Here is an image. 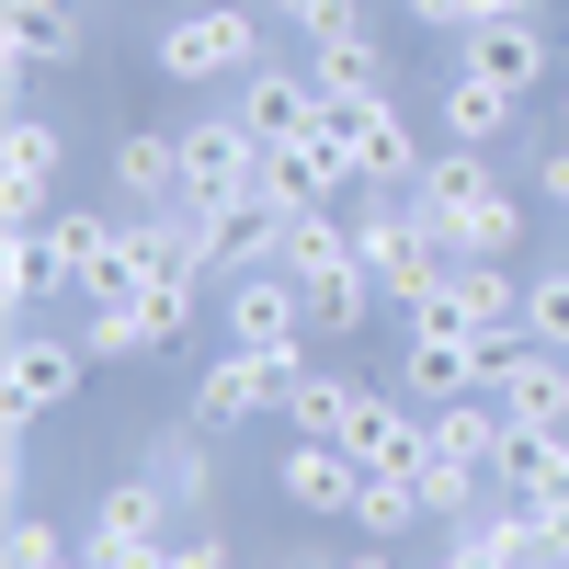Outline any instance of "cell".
I'll list each match as a JSON object with an SVG mask.
<instances>
[{"instance_id": "cell-1", "label": "cell", "mask_w": 569, "mask_h": 569, "mask_svg": "<svg viewBox=\"0 0 569 569\" xmlns=\"http://www.w3.org/2000/svg\"><path fill=\"white\" fill-rule=\"evenodd\" d=\"M319 137L353 160V182H388V194H410L421 182V137H410V114H399V91H319Z\"/></svg>"}, {"instance_id": "cell-2", "label": "cell", "mask_w": 569, "mask_h": 569, "mask_svg": "<svg viewBox=\"0 0 569 569\" xmlns=\"http://www.w3.org/2000/svg\"><path fill=\"white\" fill-rule=\"evenodd\" d=\"M353 262L376 273V297H388V308H421V297H433V273H445L433 228H421L410 194H388V182H365V194H353Z\"/></svg>"}, {"instance_id": "cell-3", "label": "cell", "mask_w": 569, "mask_h": 569, "mask_svg": "<svg viewBox=\"0 0 569 569\" xmlns=\"http://www.w3.org/2000/svg\"><path fill=\"white\" fill-rule=\"evenodd\" d=\"M262 69V0H194L160 23V80L206 91V80H251Z\"/></svg>"}, {"instance_id": "cell-4", "label": "cell", "mask_w": 569, "mask_h": 569, "mask_svg": "<svg viewBox=\"0 0 569 569\" xmlns=\"http://www.w3.org/2000/svg\"><path fill=\"white\" fill-rule=\"evenodd\" d=\"M297 376H308V353H240V342H228V353L194 376V421H206V433H251L262 410H284Z\"/></svg>"}, {"instance_id": "cell-5", "label": "cell", "mask_w": 569, "mask_h": 569, "mask_svg": "<svg viewBox=\"0 0 569 569\" xmlns=\"http://www.w3.org/2000/svg\"><path fill=\"white\" fill-rule=\"evenodd\" d=\"M479 353H490V399H501L512 421L569 433V353H558V342H536V330H501V342H479Z\"/></svg>"}, {"instance_id": "cell-6", "label": "cell", "mask_w": 569, "mask_h": 569, "mask_svg": "<svg viewBox=\"0 0 569 569\" xmlns=\"http://www.w3.org/2000/svg\"><path fill=\"white\" fill-rule=\"evenodd\" d=\"M217 319H228V342H240V353H308V297H297V273H273V262L228 273Z\"/></svg>"}, {"instance_id": "cell-7", "label": "cell", "mask_w": 569, "mask_h": 569, "mask_svg": "<svg viewBox=\"0 0 569 569\" xmlns=\"http://www.w3.org/2000/svg\"><path fill=\"white\" fill-rule=\"evenodd\" d=\"M410 319H445V330H467V342H501V330H525V284H512L501 262H445L433 297H421Z\"/></svg>"}, {"instance_id": "cell-8", "label": "cell", "mask_w": 569, "mask_h": 569, "mask_svg": "<svg viewBox=\"0 0 569 569\" xmlns=\"http://www.w3.org/2000/svg\"><path fill=\"white\" fill-rule=\"evenodd\" d=\"M501 194V171H490V149H433L421 160V182H410V217L433 228V251L456 262V240H467V217H479Z\"/></svg>"}, {"instance_id": "cell-9", "label": "cell", "mask_w": 569, "mask_h": 569, "mask_svg": "<svg viewBox=\"0 0 569 569\" xmlns=\"http://www.w3.org/2000/svg\"><path fill=\"white\" fill-rule=\"evenodd\" d=\"M399 388H410L421 410H456V399L490 388V353L467 342V330H445V319H410V342H399Z\"/></svg>"}, {"instance_id": "cell-10", "label": "cell", "mask_w": 569, "mask_h": 569, "mask_svg": "<svg viewBox=\"0 0 569 569\" xmlns=\"http://www.w3.org/2000/svg\"><path fill=\"white\" fill-rule=\"evenodd\" d=\"M251 182H262V137H251V114H194V126H182V206L251 194Z\"/></svg>"}, {"instance_id": "cell-11", "label": "cell", "mask_w": 569, "mask_h": 569, "mask_svg": "<svg viewBox=\"0 0 569 569\" xmlns=\"http://www.w3.org/2000/svg\"><path fill=\"white\" fill-rule=\"evenodd\" d=\"M80 365H91V342H69V330H12V376H0V388H12V421H46V410H69L80 399Z\"/></svg>"}, {"instance_id": "cell-12", "label": "cell", "mask_w": 569, "mask_h": 569, "mask_svg": "<svg viewBox=\"0 0 569 569\" xmlns=\"http://www.w3.org/2000/svg\"><path fill=\"white\" fill-rule=\"evenodd\" d=\"M456 69H479V80H501V91H547V80H558V46H547L536 12H501V23H479V34H456Z\"/></svg>"}, {"instance_id": "cell-13", "label": "cell", "mask_w": 569, "mask_h": 569, "mask_svg": "<svg viewBox=\"0 0 569 569\" xmlns=\"http://www.w3.org/2000/svg\"><path fill=\"white\" fill-rule=\"evenodd\" d=\"M273 490L297 501V512H319V525H353V490H365V467H353L342 445H308V433H284V456H273Z\"/></svg>"}, {"instance_id": "cell-14", "label": "cell", "mask_w": 569, "mask_h": 569, "mask_svg": "<svg viewBox=\"0 0 569 569\" xmlns=\"http://www.w3.org/2000/svg\"><path fill=\"white\" fill-rule=\"evenodd\" d=\"M58 171H69V137L46 126L34 103H12V137H0V194H12V217L58 206Z\"/></svg>"}, {"instance_id": "cell-15", "label": "cell", "mask_w": 569, "mask_h": 569, "mask_svg": "<svg viewBox=\"0 0 569 569\" xmlns=\"http://www.w3.org/2000/svg\"><path fill=\"white\" fill-rule=\"evenodd\" d=\"M353 467H376V479H410L421 456H433V421H421V399H365L353 433H342Z\"/></svg>"}, {"instance_id": "cell-16", "label": "cell", "mask_w": 569, "mask_h": 569, "mask_svg": "<svg viewBox=\"0 0 569 569\" xmlns=\"http://www.w3.org/2000/svg\"><path fill=\"white\" fill-rule=\"evenodd\" d=\"M512 114H525V91H501V80H479V69H456V80L433 91L445 149H501V137H512Z\"/></svg>"}, {"instance_id": "cell-17", "label": "cell", "mask_w": 569, "mask_h": 569, "mask_svg": "<svg viewBox=\"0 0 569 569\" xmlns=\"http://www.w3.org/2000/svg\"><path fill=\"white\" fill-rule=\"evenodd\" d=\"M240 91H251L240 114H251L262 149H297V137H319V80H308V69H251Z\"/></svg>"}, {"instance_id": "cell-18", "label": "cell", "mask_w": 569, "mask_h": 569, "mask_svg": "<svg viewBox=\"0 0 569 569\" xmlns=\"http://www.w3.org/2000/svg\"><path fill=\"white\" fill-rule=\"evenodd\" d=\"M501 501L558 512V501H569V433H536V421H512V445H501Z\"/></svg>"}, {"instance_id": "cell-19", "label": "cell", "mask_w": 569, "mask_h": 569, "mask_svg": "<svg viewBox=\"0 0 569 569\" xmlns=\"http://www.w3.org/2000/svg\"><path fill=\"white\" fill-rule=\"evenodd\" d=\"M297 297H308V330H330V342H353L365 330V308H376V273L342 251V262H319V273H297Z\"/></svg>"}, {"instance_id": "cell-20", "label": "cell", "mask_w": 569, "mask_h": 569, "mask_svg": "<svg viewBox=\"0 0 569 569\" xmlns=\"http://www.w3.org/2000/svg\"><path fill=\"white\" fill-rule=\"evenodd\" d=\"M353 410H365V388H353V376L308 365L297 388H284V433H308V445H342V433H353Z\"/></svg>"}, {"instance_id": "cell-21", "label": "cell", "mask_w": 569, "mask_h": 569, "mask_svg": "<svg viewBox=\"0 0 569 569\" xmlns=\"http://www.w3.org/2000/svg\"><path fill=\"white\" fill-rule=\"evenodd\" d=\"M114 182H126L137 206H182V137L126 126V137H114Z\"/></svg>"}, {"instance_id": "cell-22", "label": "cell", "mask_w": 569, "mask_h": 569, "mask_svg": "<svg viewBox=\"0 0 569 569\" xmlns=\"http://www.w3.org/2000/svg\"><path fill=\"white\" fill-rule=\"evenodd\" d=\"M308 80H319V91H399V58L353 23V34H319V46H308Z\"/></svg>"}, {"instance_id": "cell-23", "label": "cell", "mask_w": 569, "mask_h": 569, "mask_svg": "<svg viewBox=\"0 0 569 569\" xmlns=\"http://www.w3.org/2000/svg\"><path fill=\"white\" fill-rule=\"evenodd\" d=\"M421 525H433L421 479H376V467H365V490H353V536H365V547H410Z\"/></svg>"}, {"instance_id": "cell-24", "label": "cell", "mask_w": 569, "mask_h": 569, "mask_svg": "<svg viewBox=\"0 0 569 569\" xmlns=\"http://www.w3.org/2000/svg\"><path fill=\"white\" fill-rule=\"evenodd\" d=\"M58 251H46V217H12V251H0V297H12V319H34L46 297H58Z\"/></svg>"}, {"instance_id": "cell-25", "label": "cell", "mask_w": 569, "mask_h": 569, "mask_svg": "<svg viewBox=\"0 0 569 569\" xmlns=\"http://www.w3.org/2000/svg\"><path fill=\"white\" fill-rule=\"evenodd\" d=\"M433 445L445 456H467V467H490V479H501V445H512V410L479 388V399H456V410H433Z\"/></svg>"}, {"instance_id": "cell-26", "label": "cell", "mask_w": 569, "mask_h": 569, "mask_svg": "<svg viewBox=\"0 0 569 569\" xmlns=\"http://www.w3.org/2000/svg\"><path fill=\"white\" fill-rule=\"evenodd\" d=\"M46 69H80V12H12V91H34Z\"/></svg>"}, {"instance_id": "cell-27", "label": "cell", "mask_w": 569, "mask_h": 569, "mask_svg": "<svg viewBox=\"0 0 569 569\" xmlns=\"http://www.w3.org/2000/svg\"><path fill=\"white\" fill-rule=\"evenodd\" d=\"M206 445H217L206 421H182V433H160V445H149V479H160V490H171L182 512H206V490H217V467H206Z\"/></svg>"}, {"instance_id": "cell-28", "label": "cell", "mask_w": 569, "mask_h": 569, "mask_svg": "<svg viewBox=\"0 0 569 569\" xmlns=\"http://www.w3.org/2000/svg\"><path fill=\"white\" fill-rule=\"evenodd\" d=\"M80 342H91V353H160L137 297H80Z\"/></svg>"}, {"instance_id": "cell-29", "label": "cell", "mask_w": 569, "mask_h": 569, "mask_svg": "<svg viewBox=\"0 0 569 569\" xmlns=\"http://www.w3.org/2000/svg\"><path fill=\"white\" fill-rule=\"evenodd\" d=\"M501 12H536V0H410L421 34H479V23H501Z\"/></svg>"}, {"instance_id": "cell-30", "label": "cell", "mask_w": 569, "mask_h": 569, "mask_svg": "<svg viewBox=\"0 0 569 569\" xmlns=\"http://www.w3.org/2000/svg\"><path fill=\"white\" fill-rule=\"evenodd\" d=\"M525 330L569 353V262H558V273H525Z\"/></svg>"}, {"instance_id": "cell-31", "label": "cell", "mask_w": 569, "mask_h": 569, "mask_svg": "<svg viewBox=\"0 0 569 569\" xmlns=\"http://www.w3.org/2000/svg\"><path fill=\"white\" fill-rule=\"evenodd\" d=\"M137 308H149V342H182V330H194V273H160V284H137Z\"/></svg>"}, {"instance_id": "cell-32", "label": "cell", "mask_w": 569, "mask_h": 569, "mask_svg": "<svg viewBox=\"0 0 569 569\" xmlns=\"http://www.w3.org/2000/svg\"><path fill=\"white\" fill-rule=\"evenodd\" d=\"M12 569H80V547L46 525V512H12Z\"/></svg>"}, {"instance_id": "cell-33", "label": "cell", "mask_w": 569, "mask_h": 569, "mask_svg": "<svg viewBox=\"0 0 569 569\" xmlns=\"http://www.w3.org/2000/svg\"><path fill=\"white\" fill-rule=\"evenodd\" d=\"M262 12H273V23H297V34L319 46V34H353V23H365V0H262Z\"/></svg>"}, {"instance_id": "cell-34", "label": "cell", "mask_w": 569, "mask_h": 569, "mask_svg": "<svg viewBox=\"0 0 569 569\" xmlns=\"http://www.w3.org/2000/svg\"><path fill=\"white\" fill-rule=\"evenodd\" d=\"M171 569H228V536H206V525L171 536Z\"/></svg>"}, {"instance_id": "cell-35", "label": "cell", "mask_w": 569, "mask_h": 569, "mask_svg": "<svg viewBox=\"0 0 569 569\" xmlns=\"http://www.w3.org/2000/svg\"><path fill=\"white\" fill-rule=\"evenodd\" d=\"M536 206H547V217H569V149H547V160H536Z\"/></svg>"}, {"instance_id": "cell-36", "label": "cell", "mask_w": 569, "mask_h": 569, "mask_svg": "<svg viewBox=\"0 0 569 569\" xmlns=\"http://www.w3.org/2000/svg\"><path fill=\"white\" fill-rule=\"evenodd\" d=\"M421 569H501V558H479V547H456V536H445V547L421 558Z\"/></svg>"}, {"instance_id": "cell-37", "label": "cell", "mask_w": 569, "mask_h": 569, "mask_svg": "<svg viewBox=\"0 0 569 569\" xmlns=\"http://www.w3.org/2000/svg\"><path fill=\"white\" fill-rule=\"evenodd\" d=\"M330 569H399L388 547H342V558H330Z\"/></svg>"}, {"instance_id": "cell-38", "label": "cell", "mask_w": 569, "mask_h": 569, "mask_svg": "<svg viewBox=\"0 0 569 569\" xmlns=\"http://www.w3.org/2000/svg\"><path fill=\"white\" fill-rule=\"evenodd\" d=\"M547 547H558V569H569V501H558V512H547Z\"/></svg>"}, {"instance_id": "cell-39", "label": "cell", "mask_w": 569, "mask_h": 569, "mask_svg": "<svg viewBox=\"0 0 569 569\" xmlns=\"http://www.w3.org/2000/svg\"><path fill=\"white\" fill-rule=\"evenodd\" d=\"M0 12H69V0H0Z\"/></svg>"}, {"instance_id": "cell-40", "label": "cell", "mask_w": 569, "mask_h": 569, "mask_svg": "<svg viewBox=\"0 0 569 569\" xmlns=\"http://www.w3.org/2000/svg\"><path fill=\"white\" fill-rule=\"evenodd\" d=\"M558 114H569V80H558Z\"/></svg>"}]
</instances>
